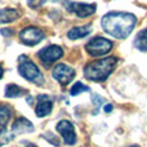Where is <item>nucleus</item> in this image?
Here are the masks:
<instances>
[{
	"instance_id": "412c9836",
	"label": "nucleus",
	"mask_w": 147,
	"mask_h": 147,
	"mask_svg": "<svg viewBox=\"0 0 147 147\" xmlns=\"http://www.w3.org/2000/svg\"><path fill=\"white\" fill-rule=\"evenodd\" d=\"M1 76H3V69H1V66H0V79H1Z\"/></svg>"
},
{
	"instance_id": "5701e85b",
	"label": "nucleus",
	"mask_w": 147,
	"mask_h": 147,
	"mask_svg": "<svg viewBox=\"0 0 147 147\" xmlns=\"http://www.w3.org/2000/svg\"><path fill=\"white\" fill-rule=\"evenodd\" d=\"M132 147H137V146H132Z\"/></svg>"
},
{
	"instance_id": "aec40b11",
	"label": "nucleus",
	"mask_w": 147,
	"mask_h": 147,
	"mask_svg": "<svg viewBox=\"0 0 147 147\" xmlns=\"http://www.w3.org/2000/svg\"><path fill=\"white\" fill-rule=\"evenodd\" d=\"M111 110H112V106H111V105H107V106L105 107V111H106V112L111 111Z\"/></svg>"
},
{
	"instance_id": "9d476101",
	"label": "nucleus",
	"mask_w": 147,
	"mask_h": 147,
	"mask_svg": "<svg viewBox=\"0 0 147 147\" xmlns=\"http://www.w3.org/2000/svg\"><path fill=\"white\" fill-rule=\"evenodd\" d=\"M52 109H53V101L51 97L45 96V94L38 96V105H36L35 110V114L38 115V117H44L49 115L52 112Z\"/></svg>"
},
{
	"instance_id": "a211bd4d",
	"label": "nucleus",
	"mask_w": 147,
	"mask_h": 147,
	"mask_svg": "<svg viewBox=\"0 0 147 147\" xmlns=\"http://www.w3.org/2000/svg\"><path fill=\"white\" fill-rule=\"evenodd\" d=\"M13 138V133L7 132L5 129H0V146L4 145V143H8L10 140Z\"/></svg>"
},
{
	"instance_id": "7ed1b4c3",
	"label": "nucleus",
	"mask_w": 147,
	"mask_h": 147,
	"mask_svg": "<svg viewBox=\"0 0 147 147\" xmlns=\"http://www.w3.org/2000/svg\"><path fill=\"white\" fill-rule=\"evenodd\" d=\"M18 72L21 74V76H23L26 80L31 83L38 84V85L44 84L43 74L40 72L38 66L25 54L18 57Z\"/></svg>"
},
{
	"instance_id": "f03ea898",
	"label": "nucleus",
	"mask_w": 147,
	"mask_h": 147,
	"mask_svg": "<svg viewBox=\"0 0 147 147\" xmlns=\"http://www.w3.org/2000/svg\"><path fill=\"white\" fill-rule=\"evenodd\" d=\"M116 63H117L116 57H106V58L90 62L84 69L85 78L93 81H105L115 70Z\"/></svg>"
},
{
	"instance_id": "20e7f679",
	"label": "nucleus",
	"mask_w": 147,
	"mask_h": 147,
	"mask_svg": "<svg viewBox=\"0 0 147 147\" xmlns=\"http://www.w3.org/2000/svg\"><path fill=\"white\" fill-rule=\"evenodd\" d=\"M85 48H86V52L92 57L105 56V54H107L112 49V41H110L109 39L97 36V38H93L86 44Z\"/></svg>"
},
{
	"instance_id": "1a4fd4ad",
	"label": "nucleus",
	"mask_w": 147,
	"mask_h": 147,
	"mask_svg": "<svg viewBox=\"0 0 147 147\" xmlns=\"http://www.w3.org/2000/svg\"><path fill=\"white\" fill-rule=\"evenodd\" d=\"M57 132L62 136L65 143L66 145H75L76 143V133H75V128H74L72 123H70L69 120H61L57 124Z\"/></svg>"
},
{
	"instance_id": "4468645a",
	"label": "nucleus",
	"mask_w": 147,
	"mask_h": 147,
	"mask_svg": "<svg viewBox=\"0 0 147 147\" xmlns=\"http://www.w3.org/2000/svg\"><path fill=\"white\" fill-rule=\"evenodd\" d=\"M134 47L141 52H147V28L138 32L134 39Z\"/></svg>"
},
{
	"instance_id": "f8f14e48",
	"label": "nucleus",
	"mask_w": 147,
	"mask_h": 147,
	"mask_svg": "<svg viewBox=\"0 0 147 147\" xmlns=\"http://www.w3.org/2000/svg\"><path fill=\"white\" fill-rule=\"evenodd\" d=\"M90 31H92L90 25L80 26V27H74L69 31L67 36H69V39H71V40H76V39H81V38H84V36H86Z\"/></svg>"
},
{
	"instance_id": "423d86ee",
	"label": "nucleus",
	"mask_w": 147,
	"mask_h": 147,
	"mask_svg": "<svg viewBox=\"0 0 147 147\" xmlns=\"http://www.w3.org/2000/svg\"><path fill=\"white\" fill-rule=\"evenodd\" d=\"M40 61L45 65L47 67L51 66L52 63H54L56 61H58L59 58H62L63 56V49L58 45H49L43 48L40 52L38 53Z\"/></svg>"
},
{
	"instance_id": "6ab92c4d",
	"label": "nucleus",
	"mask_w": 147,
	"mask_h": 147,
	"mask_svg": "<svg viewBox=\"0 0 147 147\" xmlns=\"http://www.w3.org/2000/svg\"><path fill=\"white\" fill-rule=\"evenodd\" d=\"M45 1L47 0H27L28 5H30L31 8H38V7H40V5H43Z\"/></svg>"
},
{
	"instance_id": "6e6552de",
	"label": "nucleus",
	"mask_w": 147,
	"mask_h": 147,
	"mask_svg": "<svg viewBox=\"0 0 147 147\" xmlns=\"http://www.w3.org/2000/svg\"><path fill=\"white\" fill-rule=\"evenodd\" d=\"M53 78L56 79L61 85L65 86L69 83H71L72 79L75 78V70L65 63L56 65V67L53 69Z\"/></svg>"
},
{
	"instance_id": "f257e3e1",
	"label": "nucleus",
	"mask_w": 147,
	"mask_h": 147,
	"mask_svg": "<svg viewBox=\"0 0 147 147\" xmlns=\"http://www.w3.org/2000/svg\"><path fill=\"white\" fill-rule=\"evenodd\" d=\"M136 23H137V18L130 13L124 12L107 13L101 20L102 28L107 34L117 39H125L128 35H130V32L136 27Z\"/></svg>"
},
{
	"instance_id": "2eb2a0df",
	"label": "nucleus",
	"mask_w": 147,
	"mask_h": 147,
	"mask_svg": "<svg viewBox=\"0 0 147 147\" xmlns=\"http://www.w3.org/2000/svg\"><path fill=\"white\" fill-rule=\"evenodd\" d=\"M27 93V90L18 85H14V84H9L5 88V96L9 97V98H14V97H21L23 94Z\"/></svg>"
},
{
	"instance_id": "dca6fc26",
	"label": "nucleus",
	"mask_w": 147,
	"mask_h": 147,
	"mask_svg": "<svg viewBox=\"0 0 147 147\" xmlns=\"http://www.w3.org/2000/svg\"><path fill=\"white\" fill-rule=\"evenodd\" d=\"M12 109H10L9 106H5V105H3V106H0V127L4 128L5 125L9 123L10 117H12Z\"/></svg>"
},
{
	"instance_id": "f3484780",
	"label": "nucleus",
	"mask_w": 147,
	"mask_h": 147,
	"mask_svg": "<svg viewBox=\"0 0 147 147\" xmlns=\"http://www.w3.org/2000/svg\"><path fill=\"white\" fill-rule=\"evenodd\" d=\"M83 92H89V86H85L81 83H76L74 86H71V90H70V94L71 96H76V94H80Z\"/></svg>"
},
{
	"instance_id": "ddd939ff",
	"label": "nucleus",
	"mask_w": 147,
	"mask_h": 147,
	"mask_svg": "<svg viewBox=\"0 0 147 147\" xmlns=\"http://www.w3.org/2000/svg\"><path fill=\"white\" fill-rule=\"evenodd\" d=\"M18 12L16 9H10V8H5V9L0 10V23H9L13 22L18 18Z\"/></svg>"
},
{
	"instance_id": "0eeeda50",
	"label": "nucleus",
	"mask_w": 147,
	"mask_h": 147,
	"mask_svg": "<svg viewBox=\"0 0 147 147\" xmlns=\"http://www.w3.org/2000/svg\"><path fill=\"white\" fill-rule=\"evenodd\" d=\"M65 7L67 10L71 13H75L78 17L80 18H86L89 16L94 14L96 12V4H85V3H74V1H67L65 0Z\"/></svg>"
},
{
	"instance_id": "39448f33",
	"label": "nucleus",
	"mask_w": 147,
	"mask_h": 147,
	"mask_svg": "<svg viewBox=\"0 0 147 147\" xmlns=\"http://www.w3.org/2000/svg\"><path fill=\"white\" fill-rule=\"evenodd\" d=\"M44 38H45V35L43 31L38 27H34V26L23 28L20 32V40L28 47H34L39 44Z\"/></svg>"
},
{
	"instance_id": "9b49d317",
	"label": "nucleus",
	"mask_w": 147,
	"mask_h": 147,
	"mask_svg": "<svg viewBox=\"0 0 147 147\" xmlns=\"http://www.w3.org/2000/svg\"><path fill=\"white\" fill-rule=\"evenodd\" d=\"M34 130V125L31 121H28L25 117L17 119L12 125V133L13 134H21V133H30Z\"/></svg>"
},
{
	"instance_id": "4be33fe9",
	"label": "nucleus",
	"mask_w": 147,
	"mask_h": 147,
	"mask_svg": "<svg viewBox=\"0 0 147 147\" xmlns=\"http://www.w3.org/2000/svg\"><path fill=\"white\" fill-rule=\"evenodd\" d=\"M26 147H36V146H34V145H27Z\"/></svg>"
}]
</instances>
